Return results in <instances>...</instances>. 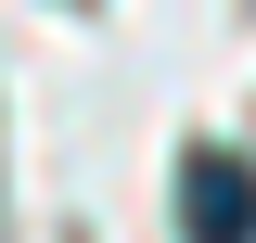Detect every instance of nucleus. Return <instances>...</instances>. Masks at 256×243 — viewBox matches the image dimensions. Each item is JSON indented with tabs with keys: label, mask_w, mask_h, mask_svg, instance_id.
Returning <instances> with one entry per match:
<instances>
[{
	"label": "nucleus",
	"mask_w": 256,
	"mask_h": 243,
	"mask_svg": "<svg viewBox=\"0 0 256 243\" xmlns=\"http://www.w3.org/2000/svg\"><path fill=\"white\" fill-rule=\"evenodd\" d=\"M180 243H256V166L244 154H180Z\"/></svg>",
	"instance_id": "nucleus-1"
},
{
	"label": "nucleus",
	"mask_w": 256,
	"mask_h": 243,
	"mask_svg": "<svg viewBox=\"0 0 256 243\" xmlns=\"http://www.w3.org/2000/svg\"><path fill=\"white\" fill-rule=\"evenodd\" d=\"M77 13H90V0H77Z\"/></svg>",
	"instance_id": "nucleus-2"
},
{
	"label": "nucleus",
	"mask_w": 256,
	"mask_h": 243,
	"mask_svg": "<svg viewBox=\"0 0 256 243\" xmlns=\"http://www.w3.org/2000/svg\"><path fill=\"white\" fill-rule=\"evenodd\" d=\"M0 243H13V230H0Z\"/></svg>",
	"instance_id": "nucleus-3"
}]
</instances>
